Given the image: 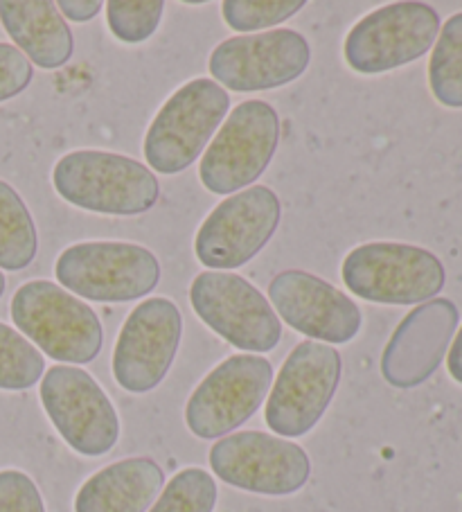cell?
<instances>
[{
	"label": "cell",
	"mask_w": 462,
	"mask_h": 512,
	"mask_svg": "<svg viewBox=\"0 0 462 512\" xmlns=\"http://www.w3.org/2000/svg\"><path fill=\"white\" fill-rule=\"evenodd\" d=\"M52 185L73 206L113 217L147 213L161 197V183L147 165L100 149L61 156L52 170Z\"/></svg>",
	"instance_id": "1"
},
{
	"label": "cell",
	"mask_w": 462,
	"mask_h": 512,
	"mask_svg": "<svg viewBox=\"0 0 462 512\" xmlns=\"http://www.w3.org/2000/svg\"><path fill=\"white\" fill-rule=\"evenodd\" d=\"M12 319L43 355L64 364H91L102 350L104 330L84 300L50 280H30L16 289Z\"/></svg>",
	"instance_id": "2"
},
{
	"label": "cell",
	"mask_w": 462,
	"mask_h": 512,
	"mask_svg": "<svg viewBox=\"0 0 462 512\" xmlns=\"http://www.w3.org/2000/svg\"><path fill=\"white\" fill-rule=\"evenodd\" d=\"M341 276L354 296L377 305H422L444 289L438 255L415 244L370 242L345 255Z\"/></svg>",
	"instance_id": "3"
},
{
	"label": "cell",
	"mask_w": 462,
	"mask_h": 512,
	"mask_svg": "<svg viewBox=\"0 0 462 512\" xmlns=\"http://www.w3.org/2000/svg\"><path fill=\"white\" fill-rule=\"evenodd\" d=\"M228 109V93L212 79L183 84L147 129L145 158L151 170L167 176L188 170L226 120Z\"/></svg>",
	"instance_id": "4"
},
{
	"label": "cell",
	"mask_w": 462,
	"mask_h": 512,
	"mask_svg": "<svg viewBox=\"0 0 462 512\" xmlns=\"http://www.w3.org/2000/svg\"><path fill=\"white\" fill-rule=\"evenodd\" d=\"M55 276L68 291L93 303H131L161 282V262L131 242H82L61 251Z\"/></svg>",
	"instance_id": "5"
},
{
	"label": "cell",
	"mask_w": 462,
	"mask_h": 512,
	"mask_svg": "<svg viewBox=\"0 0 462 512\" xmlns=\"http://www.w3.org/2000/svg\"><path fill=\"white\" fill-rule=\"evenodd\" d=\"M280 143V118L269 102L246 100L230 111L201 156L199 179L212 194L251 188L271 165Z\"/></svg>",
	"instance_id": "6"
},
{
	"label": "cell",
	"mask_w": 462,
	"mask_h": 512,
	"mask_svg": "<svg viewBox=\"0 0 462 512\" xmlns=\"http://www.w3.org/2000/svg\"><path fill=\"white\" fill-rule=\"evenodd\" d=\"M339 350L302 341L289 352L266 400L264 420L280 438H300L325 416L341 382Z\"/></svg>",
	"instance_id": "7"
},
{
	"label": "cell",
	"mask_w": 462,
	"mask_h": 512,
	"mask_svg": "<svg viewBox=\"0 0 462 512\" xmlns=\"http://www.w3.org/2000/svg\"><path fill=\"white\" fill-rule=\"evenodd\" d=\"M190 303L194 314L230 346L246 352L278 348L282 321L262 291L237 273H199L192 280Z\"/></svg>",
	"instance_id": "8"
},
{
	"label": "cell",
	"mask_w": 462,
	"mask_h": 512,
	"mask_svg": "<svg viewBox=\"0 0 462 512\" xmlns=\"http://www.w3.org/2000/svg\"><path fill=\"white\" fill-rule=\"evenodd\" d=\"M440 34V16L426 3H390L354 25L343 43L348 66L379 75L424 57Z\"/></svg>",
	"instance_id": "9"
},
{
	"label": "cell",
	"mask_w": 462,
	"mask_h": 512,
	"mask_svg": "<svg viewBox=\"0 0 462 512\" xmlns=\"http://www.w3.org/2000/svg\"><path fill=\"white\" fill-rule=\"evenodd\" d=\"M208 458L219 481L266 497L296 494L312 474L305 449L264 431H239L221 438Z\"/></svg>",
	"instance_id": "10"
},
{
	"label": "cell",
	"mask_w": 462,
	"mask_h": 512,
	"mask_svg": "<svg viewBox=\"0 0 462 512\" xmlns=\"http://www.w3.org/2000/svg\"><path fill=\"white\" fill-rule=\"evenodd\" d=\"M280 219V199L271 188L253 185L235 192L201 224L194 237V253L210 271L244 267L271 242Z\"/></svg>",
	"instance_id": "11"
},
{
	"label": "cell",
	"mask_w": 462,
	"mask_h": 512,
	"mask_svg": "<svg viewBox=\"0 0 462 512\" xmlns=\"http://www.w3.org/2000/svg\"><path fill=\"white\" fill-rule=\"evenodd\" d=\"M39 393L50 422L77 454L97 458L118 445V411L86 370L52 366L41 379Z\"/></svg>",
	"instance_id": "12"
},
{
	"label": "cell",
	"mask_w": 462,
	"mask_h": 512,
	"mask_svg": "<svg viewBox=\"0 0 462 512\" xmlns=\"http://www.w3.org/2000/svg\"><path fill=\"white\" fill-rule=\"evenodd\" d=\"M271 384L273 366L266 357H228L190 395L185 406L188 429L201 440L228 436L255 416Z\"/></svg>",
	"instance_id": "13"
},
{
	"label": "cell",
	"mask_w": 462,
	"mask_h": 512,
	"mask_svg": "<svg viewBox=\"0 0 462 512\" xmlns=\"http://www.w3.org/2000/svg\"><path fill=\"white\" fill-rule=\"evenodd\" d=\"M312 61L309 41L296 30H266L221 41L208 68L219 84L235 93L271 91L305 73Z\"/></svg>",
	"instance_id": "14"
},
{
	"label": "cell",
	"mask_w": 462,
	"mask_h": 512,
	"mask_svg": "<svg viewBox=\"0 0 462 512\" xmlns=\"http://www.w3.org/2000/svg\"><path fill=\"white\" fill-rule=\"evenodd\" d=\"M183 337V316L170 298L142 300L124 321L113 350V377L124 391L149 393L174 364Z\"/></svg>",
	"instance_id": "15"
},
{
	"label": "cell",
	"mask_w": 462,
	"mask_h": 512,
	"mask_svg": "<svg viewBox=\"0 0 462 512\" xmlns=\"http://www.w3.org/2000/svg\"><path fill=\"white\" fill-rule=\"evenodd\" d=\"M269 300L278 319L309 341L350 343L361 330L357 303L314 273L289 269L278 273L269 285Z\"/></svg>",
	"instance_id": "16"
},
{
	"label": "cell",
	"mask_w": 462,
	"mask_h": 512,
	"mask_svg": "<svg viewBox=\"0 0 462 512\" xmlns=\"http://www.w3.org/2000/svg\"><path fill=\"white\" fill-rule=\"evenodd\" d=\"M458 321L460 312L449 298H433L408 312L381 355V375L386 382L399 391L429 382L447 357Z\"/></svg>",
	"instance_id": "17"
},
{
	"label": "cell",
	"mask_w": 462,
	"mask_h": 512,
	"mask_svg": "<svg viewBox=\"0 0 462 512\" xmlns=\"http://www.w3.org/2000/svg\"><path fill=\"white\" fill-rule=\"evenodd\" d=\"M165 472L154 458H124L95 472L75 497V512H147L163 492Z\"/></svg>",
	"instance_id": "18"
},
{
	"label": "cell",
	"mask_w": 462,
	"mask_h": 512,
	"mask_svg": "<svg viewBox=\"0 0 462 512\" xmlns=\"http://www.w3.org/2000/svg\"><path fill=\"white\" fill-rule=\"evenodd\" d=\"M0 23L34 66L57 70L73 57V32L52 0H0Z\"/></svg>",
	"instance_id": "19"
},
{
	"label": "cell",
	"mask_w": 462,
	"mask_h": 512,
	"mask_svg": "<svg viewBox=\"0 0 462 512\" xmlns=\"http://www.w3.org/2000/svg\"><path fill=\"white\" fill-rule=\"evenodd\" d=\"M37 224L10 183L0 181V269L23 271L37 258Z\"/></svg>",
	"instance_id": "20"
},
{
	"label": "cell",
	"mask_w": 462,
	"mask_h": 512,
	"mask_svg": "<svg viewBox=\"0 0 462 512\" xmlns=\"http://www.w3.org/2000/svg\"><path fill=\"white\" fill-rule=\"evenodd\" d=\"M429 86L442 107L462 109V12L449 16L435 39Z\"/></svg>",
	"instance_id": "21"
},
{
	"label": "cell",
	"mask_w": 462,
	"mask_h": 512,
	"mask_svg": "<svg viewBox=\"0 0 462 512\" xmlns=\"http://www.w3.org/2000/svg\"><path fill=\"white\" fill-rule=\"evenodd\" d=\"M46 375V359L10 325L0 323V388L28 391Z\"/></svg>",
	"instance_id": "22"
},
{
	"label": "cell",
	"mask_w": 462,
	"mask_h": 512,
	"mask_svg": "<svg viewBox=\"0 0 462 512\" xmlns=\"http://www.w3.org/2000/svg\"><path fill=\"white\" fill-rule=\"evenodd\" d=\"M217 481L201 467H185L165 485L147 512H212L217 506Z\"/></svg>",
	"instance_id": "23"
},
{
	"label": "cell",
	"mask_w": 462,
	"mask_h": 512,
	"mask_svg": "<svg viewBox=\"0 0 462 512\" xmlns=\"http://www.w3.org/2000/svg\"><path fill=\"white\" fill-rule=\"evenodd\" d=\"M163 12V0H111L106 3V23L118 41L142 43L154 37Z\"/></svg>",
	"instance_id": "24"
},
{
	"label": "cell",
	"mask_w": 462,
	"mask_h": 512,
	"mask_svg": "<svg viewBox=\"0 0 462 512\" xmlns=\"http://www.w3.org/2000/svg\"><path fill=\"white\" fill-rule=\"evenodd\" d=\"M305 5V0H226L221 14L230 28L251 34L275 28L296 16Z\"/></svg>",
	"instance_id": "25"
},
{
	"label": "cell",
	"mask_w": 462,
	"mask_h": 512,
	"mask_svg": "<svg viewBox=\"0 0 462 512\" xmlns=\"http://www.w3.org/2000/svg\"><path fill=\"white\" fill-rule=\"evenodd\" d=\"M0 512H46L41 492L21 470L0 472Z\"/></svg>",
	"instance_id": "26"
},
{
	"label": "cell",
	"mask_w": 462,
	"mask_h": 512,
	"mask_svg": "<svg viewBox=\"0 0 462 512\" xmlns=\"http://www.w3.org/2000/svg\"><path fill=\"white\" fill-rule=\"evenodd\" d=\"M30 59L10 43H0V102L21 95L32 84Z\"/></svg>",
	"instance_id": "27"
},
{
	"label": "cell",
	"mask_w": 462,
	"mask_h": 512,
	"mask_svg": "<svg viewBox=\"0 0 462 512\" xmlns=\"http://www.w3.org/2000/svg\"><path fill=\"white\" fill-rule=\"evenodd\" d=\"M61 16H68L70 21L75 23H86V21H93L97 14L102 12L104 3L100 0H61L57 3Z\"/></svg>",
	"instance_id": "28"
},
{
	"label": "cell",
	"mask_w": 462,
	"mask_h": 512,
	"mask_svg": "<svg viewBox=\"0 0 462 512\" xmlns=\"http://www.w3.org/2000/svg\"><path fill=\"white\" fill-rule=\"evenodd\" d=\"M447 368H449V375L456 379L458 384H462V325L456 332V337H453L451 348L447 352Z\"/></svg>",
	"instance_id": "29"
},
{
	"label": "cell",
	"mask_w": 462,
	"mask_h": 512,
	"mask_svg": "<svg viewBox=\"0 0 462 512\" xmlns=\"http://www.w3.org/2000/svg\"><path fill=\"white\" fill-rule=\"evenodd\" d=\"M5 287H7V280L3 276V271H0V298H3V294H5Z\"/></svg>",
	"instance_id": "30"
}]
</instances>
